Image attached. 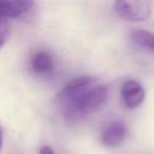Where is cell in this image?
Listing matches in <instances>:
<instances>
[{"label": "cell", "mask_w": 154, "mask_h": 154, "mask_svg": "<svg viewBox=\"0 0 154 154\" xmlns=\"http://www.w3.org/2000/svg\"><path fill=\"white\" fill-rule=\"evenodd\" d=\"M108 89L102 85L88 88L82 93L63 105L65 115L69 120L86 117L99 110L106 102Z\"/></svg>", "instance_id": "6da1fadb"}, {"label": "cell", "mask_w": 154, "mask_h": 154, "mask_svg": "<svg viewBox=\"0 0 154 154\" xmlns=\"http://www.w3.org/2000/svg\"><path fill=\"white\" fill-rule=\"evenodd\" d=\"M115 10L123 19L133 22L147 20L150 8L142 0H116Z\"/></svg>", "instance_id": "7a4b0ae2"}, {"label": "cell", "mask_w": 154, "mask_h": 154, "mask_svg": "<svg viewBox=\"0 0 154 154\" xmlns=\"http://www.w3.org/2000/svg\"><path fill=\"white\" fill-rule=\"evenodd\" d=\"M92 78L89 76H81L69 81L57 96L58 102L63 105L72 101L90 86Z\"/></svg>", "instance_id": "3957f363"}, {"label": "cell", "mask_w": 154, "mask_h": 154, "mask_svg": "<svg viewBox=\"0 0 154 154\" xmlns=\"http://www.w3.org/2000/svg\"><path fill=\"white\" fill-rule=\"evenodd\" d=\"M128 134L124 122L116 120L108 124L102 135V143L108 147H115L123 144Z\"/></svg>", "instance_id": "277c9868"}, {"label": "cell", "mask_w": 154, "mask_h": 154, "mask_svg": "<svg viewBox=\"0 0 154 154\" xmlns=\"http://www.w3.org/2000/svg\"><path fill=\"white\" fill-rule=\"evenodd\" d=\"M123 102L128 108H135L141 105L145 97V91L136 81H128L121 90Z\"/></svg>", "instance_id": "5b68a950"}, {"label": "cell", "mask_w": 154, "mask_h": 154, "mask_svg": "<svg viewBox=\"0 0 154 154\" xmlns=\"http://www.w3.org/2000/svg\"><path fill=\"white\" fill-rule=\"evenodd\" d=\"M33 0H0V17L16 18L32 8Z\"/></svg>", "instance_id": "8992f818"}, {"label": "cell", "mask_w": 154, "mask_h": 154, "mask_svg": "<svg viewBox=\"0 0 154 154\" xmlns=\"http://www.w3.org/2000/svg\"><path fill=\"white\" fill-rule=\"evenodd\" d=\"M32 67L36 73H50L54 69V61L51 54L45 51H38L32 59Z\"/></svg>", "instance_id": "52a82bcc"}, {"label": "cell", "mask_w": 154, "mask_h": 154, "mask_svg": "<svg viewBox=\"0 0 154 154\" xmlns=\"http://www.w3.org/2000/svg\"><path fill=\"white\" fill-rule=\"evenodd\" d=\"M131 38L138 46L150 51H153L154 38L152 33L143 29H133L131 32Z\"/></svg>", "instance_id": "ba28073f"}, {"label": "cell", "mask_w": 154, "mask_h": 154, "mask_svg": "<svg viewBox=\"0 0 154 154\" xmlns=\"http://www.w3.org/2000/svg\"><path fill=\"white\" fill-rule=\"evenodd\" d=\"M11 26L8 18L0 17V48L4 46L10 37Z\"/></svg>", "instance_id": "9c48e42d"}, {"label": "cell", "mask_w": 154, "mask_h": 154, "mask_svg": "<svg viewBox=\"0 0 154 154\" xmlns=\"http://www.w3.org/2000/svg\"><path fill=\"white\" fill-rule=\"evenodd\" d=\"M39 153L42 154H52L55 153V152L54 151V150L51 147H49L48 145H45L41 147V150H39Z\"/></svg>", "instance_id": "30bf717a"}, {"label": "cell", "mask_w": 154, "mask_h": 154, "mask_svg": "<svg viewBox=\"0 0 154 154\" xmlns=\"http://www.w3.org/2000/svg\"><path fill=\"white\" fill-rule=\"evenodd\" d=\"M2 141H3V135H2V131L1 127H0V151H1L2 147Z\"/></svg>", "instance_id": "8fae6325"}]
</instances>
